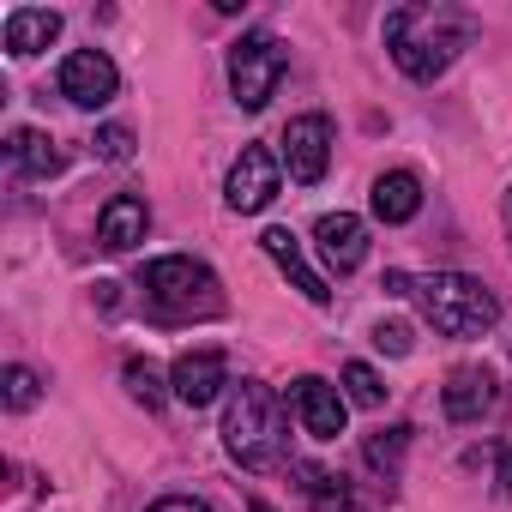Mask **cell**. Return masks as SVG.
I'll list each match as a JSON object with an SVG mask.
<instances>
[{
	"label": "cell",
	"instance_id": "6da1fadb",
	"mask_svg": "<svg viewBox=\"0 0 512 512\" xmlns=\"http://www.w3.org/2000/svg\"><path fill=\"white\" fill-rule=\"evenodd\" d=\"M470 31H476V19L452 13V7H398V13H386V49H392L398 73L416 79V85H434L458 61Z\"/></svg>",
	"mask_w": 512,
	"mask_h": 512
},
{
	"label": "cell",
	"instance_id": "7a4b0ae2",
	"mask_svg": "<svg viewBox=\"0 0 512 512\" xmlns=\"http://www.w3.org/2000/svg\"><path fill=\"white\" fill-rule=\"evenodd\" d=\"M284 434H290V422H284V404H278L272 386L241 380V386L229 392L223 446H229V458H235L241 470H278V464H284Z\"/></svg>",
	"mask_w": 512,
	"mask_h": 512
},
{
	"label": "cell",
	"instance_id": "3957f363",
	"mask_svg": "<svg viewBox=\"0 0 512 512\" xmlns=\"http://www.w3.org/2000/svg\"><path fill=\"white\" fill-rule=\"evenodd\" d=\"M139 290H145V302L157 308V320H193V314L205 320V314L223 308L217 272H211L205 260H193V253H163V260H145Z\"/></svg>",
	"mask_w": 512,
	"mask_h": 512
},
{
	"label": "cell",
	"instance_id": "277c9868",
	"mask_svg": "<svg viewBox=\"0 0 512 512\" xmlns=\"http://www.w3.org/2000/svg\"><path fill=\"white\" fill-rule=\"evenodd\" d=\"M416 302H422V320L446 338H482L494 320H500V302L482 278H464V272H434L416 284Z\"/></svg>",
	"mask_w": 512,
	"mask_h": 512
},
{
	"label": "cell",
	"instance_id": "5b68a950",
	"mask_svg": "<svg viewBox=\"0 0 512 512\" xmlns=\"http://www.w3.org/2000/svg\"><path fill=\"white\" fill-rule=\"evenodd\" d=\"M284 73H290V55H284V43H278V37H266V31L241 37V43L229 49V91H235V109L260 115V109L278 97Z\"/></svg>",
	"mask_w": 512,
	"mask_h": 512
},
{
	"label": "cell",
	"instance_id": "8992f818",
	"mask_svg": "<svg viewBox=\"0 0 512 512\" xmlns=\"http://www.w3.org/2000/svg\"><path fill=\"white\" fill-rule=\"evenodd\" d=\"M278 181H284V163L266 145H241V157L229 163L223 199H229V211H266L278 199Z\"/></svg>",
	"mask_w": 512,
	"mask_h": 512
},
{
	"label": "cell",
	"instance_id": "52a82bcc",
	"mask_svg": "<svg viewBox=\"0 0 512 512\" xmlns=\"http://www.w3.org/2000/svg\"><path fill=\"white\" fill-rule=\"evenodd\" d=\"M284 169L302 187L326 181V169H332V121L326 115H296L284 127Z\"/></svg>",
	"mask_w": 512,
	"mask_h": 512
},
{
	"label": "cell",
	"instance_id": "ba28073f",
	"mask_svg": "<svg viewBox=\"0 0 512 512\" xmlns=\"http://www.w3.org/2000/svg\"><path fill=\"white\" fill-rule=\"evenodd\" d=\"M115 91H121V73H115V61L103 49H73L61 61V97L73 109H103Z\"/></svg>",
	"mask_w": 512,
	"mask_h": 512
},
{
	"label": "cell",
	"instance_id": "9c48e42d",
	"mask_svg": "<svg viewBox=\"0 0 512 512\" xmlns=\"http://www.w3.org/2000/svg\"><path fill=\"white\" fill-rule=\"evenodd\" d=\"M290 410H296V422H302L314 440H338L344 422H350V398H344L332 380H320V374H302V380L290 386Z\"/></svg>",
	"mask_w": 512,
	"mask_h": 512
},
{
	"label": "cell",
	"instance_id": "30bf717a",
	"mask_svg": "<svg viewBox=\"0 0 512 512\" xmlns=\"http://www.w3.org/2000/svg\"><path fill=\"white\" fill-rule=\"evenodd\" d=\"M223 386H229V362H223V350H187V356L175 362V374H169V392H175L187 410L217 404Z\"/></svg>",
	"mask_w": 512,
	"mask_h": 512
},
{
	"label": "cell",
	"instance_id": "8fae6325",
	"mask_svg": "<svg viewBox=\"0 0 512 512\" xmlns=\"http://www.w3.org/2000/svg\"><path fill=\"white\" fill-rule=\"evenodd\" d=\"M314 241H320V260H326L338 278H350V272L368 260V223L350 217V211H326V217L314 223Z\"/></svg>",
	"mask_w": 512,
	"mask_h": 512
},
{
	"label": "cell",
	"instance_id": "7c38bea8",
	"mask_svg": "<svg viewBox=\"0 0 512 512\" xmlns=\"http://www.w3.org/2000/svg\"><path fill=\"white\" fill-rule=\"evenodd\" d=\"M260 247H266V260H272V266H278V272H284V278H290V284H296V290H302L308 302H314V308H326V302H332L326 278H320V272H314V266L302 260V241H296V235H290L284 223H272V229L260 235Z\"/></svg>",
	"mask_w": 512,
	"mask_h": 512
},
{
	"label": "cell",
	"instance_id": "4fadbf2b",
	"mask_svg": "<svg viewBox=\"0 0 512 512\" xmlns=\"http://www.w3.org/2000/svg\"><path fill=\"white\" fill-rule=\"evenodd\" d=\"M145 229H151V205H145L139 193H115V199L97 211V247H103V253H127V247H139Z\"/></svg>",
	"mask_w": 512,
	"mask_h": 512
},
{
	"label": "cell",
	"instance_id": "5bb4252c",
	"mask_svg": "<svg viewBox=\"0 0 512 512\" xmlns=\"http://www.w3.org/2000/svg\"><path fill=\"white\" fill-rule=\"evenodd\" d=\"M440 404H446V416L452 422H482V410L494 404V374L488 368H452L446 374V392H440Z\"/></svg>",
	"mask_w": 512,
	"mask_h": 512
},
{
	"label": "cell",
	"instance_id": "9a60e30c",
	"mask_svg": "<svg viewBox=\"0 0 512 512\" xmlns=\"http://www.w3.org/2000/svg\"><path fill=\"white\" fill-rule=\"evenodd\" d=\"M7 157H13V169L19 175H31V181H49V175H61V145L49 139V133H37V127H19L13 139H7Z\"/></svg>",
	"mask_w": 512,
	"mask_h": 512
},
{
	"label": "cell",
	"instance_id": "2e32d148",
	"mask_svg": "<svg viewBox=\"0 0 512 512\" xmlns=\"http://www.w3.org/2000/svg\"><path fill=\"white\" fill-rule=\"evenodd\" d=\"M416 211H422V181L410 169H386L374 181V217L380 223H410Z\"/></svg>",
	"mask_w": 512,
	"mask_h": 512
},
{
	"label": "cell",
	"instance_id": "e0dca14e",
	"mask_svg": "<svg viewBox=\"0 0 512 512\" xmlns=\"http://www.w3.org/2000/svg\"><path fill=\"white\" fill-rule=\"evenodd\" d=\"M61 37V13H49V7H19V13H7V55H37V49H49Z\"/></svg>",
	"mask_w": 512,
	"mask_h": 512
},
{
	"label": "cell",
	"instance_id": "ac0fdd59",
	"mask_svg": "<svg viewBox=\"0 0 512 512\" xmlns=\"http://www.w3.org/2000/svg\"><path fill=\"white\" fill-rule=\"evenodd\" d=\"M410 434H416V428H404V422H392V428H374V434L362 440V458H368V470H380V476H398Z\"/></svg>",
	"mask_w": 512,
	"mask_h": 512
},
{
	"label": "cell",
	"instance_id": "d6986e66",
	"mask_svg": "<svg viewBox=\"0 0 512 512\" xmlns=\"http://www.w3.org/2000/svg\"><path fill=\"white\" fill-rule=\"evenodd\" d=\"M344 398H350V404L380 410V404H386V380H380L368 362H350V368H344Z\"/></svg>",
	"mask_w": 512,
	"mask_h": 512
},
{
	"label": "cell",
	"instance_id": "ffe728a7",
	"mask_svg": "<svg viewBox=\"0 0 512 512\" xmlns=\"http://www.w3.org/2000/svg\"><path fill=\"white\" fill-rule=\"evenodd\" d=\"M0 392H7V410H31V404L43 398V380H37L25 362H13L7 374H0Z\"/></svg>",
	"mask_w": 512,
	"mask_h": 512
},
{
	"label": "cell",
	"instance_id": "44dd1931",
	"mask_svg": "<svg viewBox=\"0 0 512 512\" xmlns=\"http://www.w3.org/2000/svg\"><path fill=\"white\" fill-rule=\"evenodd\" d=\"M91 151H97L103 163H127V157H133V127H121V121H109V127H97V139H91Z\"/></svg>",
	"mask_w": 512,
	"mask_h": 512
},
{
	"label": "cell",
	"instance_id": "7402d4cb",
	"mask_svg": "<svg viewBox=\"0 0 512 512\" xmlns=\"http://www.w3.org/2000/svg\"><path fill=\"white\" fill-rule=\"evenodd\" d=\"M127 392H133L145 410H157V404H163V374H157L151 362H127Z\"/></svg>",
	"mask_w": 512,
	"mask_h": 512
},
{
	"label": "cell",
	"instance_id": "603a6c76",
	"mask_svg": "<svg viewBox=\"0 0 512 512\" xmlns=\"http://www.w3.org/2000/svg\"><path fill=\"white\" fill-rule=\"evenodd\" d=\"M410 344H416V332H410L404 320H380V326H374V350H386V356H410Z\"/></svg>",
	"mask_w": 512,
	"mask_h": 512
},
{
	"label": "cell",
	"instance_id": "cb8c5ba5",
	"mask_svg": "<svg viewBox=\"0 0 512 512\" xmlns=\"http://www.w3.org/2000/svg\"><path fill=\"white\" fill-rule=\"evenodd\" d=\"M145 512H211L205 500H193V494H163V500H151Z\"/></svg>",
	"mask_w": 512,
	"mask_h": 512
},
{
	"label": "cell",
	"instance_id": "d4e9b609",
	"mask_svg": "<svg viewBox=\"0 0 512 512\" xmlns=\"http://www.w3.org/2000/svg\"><path fill=\"white\" fill-rule=\"evenodd\" d=\"M386 296H416V284H410V272H386V284H380Z\"/></svg>",
	"mask_w": 512,
	"mask_h": 512
},
{
	"label": "cell",
	"instance_id": "484cf974",
	"mask_svg": "<svg viewBox=\"0 0 512 512\" xmlns=\"http://www.w3.org/2000/svg\"><path fill=\"white\" fill-rule=\"evenodd\" d=\"M500 494H506V500H512V446H506V452H500Z\"/></svg>",
	"mask_w": 512,
	"mask_h": 512
},
{
	"label": "cell",
	"instance_id": "4316f807",
	"mask_svg": "<svg viewBox=\"0 0 512 512\" xmlns=\"http://www.w3.org/2000/svg\"><path fill=\"white\" fill-rule=\"evenodd\" d=\"M247 512H278V506H272V500H260V494H253V500H247Z\"/></svg>",
	"mask_w": 512,
	"mask_h": 512
},
{
	"label": "cell",
	"instance_id": "83f0119b",
	"mask_svg": "<svg viewBox=\"0 0 512 512\" xmlns=\"http://www.w3.org/2000/svg\"><path fill=\"white\" fill-rule=\"evenodd\" d=\"M506 241H512V187H506Z\"/></svg>",
	"mask_w": 512,
	"mask_h": 512
}]
</instances>
